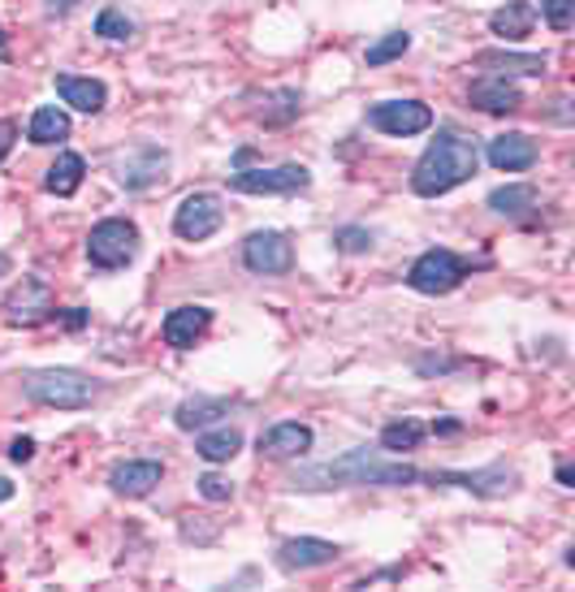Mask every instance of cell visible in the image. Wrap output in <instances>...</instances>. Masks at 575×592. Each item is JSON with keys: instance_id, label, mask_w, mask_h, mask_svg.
Instances as JSON below:
<instances>
[{"instance_id": "6da1fadb", "label": "cell", "mask_w": 575, "mask_h": 592, "mask_svg": "<svg viewBox=\"0 0 575 592\" xmlns=\"http://www.w3.org/2000/svg\"><path fill=\"white\" fill-rule=\"evenodd\" d=\"M425 471L403 463V458H385L381 449H347L329 463H312V467H298L290 476V489H303V493H325V489H351V485H420Z\"/></svg>"}, {"instance_id": "7a4b0ae2", "label": "cell", "mask_w": 575, "mask_h": 592, "mask_svg": "<svg viewBox=\"0 0 575 592\" xmlns=\"http://www.w3.org/2000/svg\"><path fill=\"white\" fill-rule=\"evenodd\" d=\"M476 169H481V151H476V144H472L467 135H459V130H441L429 148H425V156L416 160L411 191L425 195V200H437V195L463 186Z\"/></svg>"}, {"instance_id": "3957f363", "label": "cell", "mask_w": 575, "mask_h": 592, "mask_svg": "<svg viewBox=\"0 0 575 592\" xmlns=\"http://www.w3.org/2000/svg\"><path fill=\"white\" fill-rule=\"evenodd\" d=\"M22 394L31 402H44V407H57V411H82V407H91L95 385H91V376L74 368H40L22 376Z\"/></svg>"}, {"instance_id": "277c9868", "label": "cell", "mask_w": 575, "mask_h": 592, "mask_svg": "<svg viewBox=\"0 0 575 592\" xmlns=\"http://www.w3.org/2000/svg\"><path fill=\"white\" fill-rule=\"evenodd\" d=\"M135 255H139V229L131 221H122V217H109V221H100L87 234V260L95 269L113 273V269H126Z\"/></svg>"}, {"instance_id": "5b68a950", "label": "cell", "mask_w": 575, "mask_h": 592, "mask_svg": "<svg viewBox=\"0 0 575 592\" xmlns=\"http://www.w3.org/2000/svg\"><path fill=\"white\" fill-rule=\"evenodd\" d=\"M467 273H472V264H467L463 255H454V251H446V247H432V251H425V255L411 264L407 286L420 291V295H450V291L463 286Z\"/></svg>"}, {"instance_id": "8992f818", "label": "cell", "mask_w": 575, "mask_h": 592, "mask_svg": "<svg viewBox=\"0 0 575 592\" xmlns=\"http://www.w3.org/2000/svg\"><path fill=\"white\" fill-rule=\"evenodd\" d=\"M53 316H57V295H53V286L40 282V277H22V282L4 295V320H9V325L35 329V325H44V320H53Z\"/></svg>"}, {"instance_id": "52a82bcc", "label": "cell", "mask_w": 575, "mask_h": 592, "mask_svg": "<svg viewBox=\"0 0 575 592\" xmlns=\"http://www.w3.org/2000/svg\"><path fill=\"white\" fill-rule=\"evenodd\" d=\"M229 186L238 195H294L312 186V173L303 164H278V169H234Z\"/></svg>"}, {"instance_id": "ba28073f", "label": "cell", "mask_w": 575, "mask_h": 592, "mask_svg": "<svg viewBox=\"0 0 575 592\" xmlns=\"http://www.w3.org/2000/svg\"><path fill=\"white\" fill-rule=\"evenodd\" d=\"M243 264L260 277H282L294 269V247L282 229H256L243 242Z\"/></svg>"}, {"instance_id": "9c48e42d", "label": "cell", "mask_w": 575, "mask_h": 592, "mask_svg": "<svg viewBox=\"0 0 575 592\" xmlns=\"http://www.w3.org/2000/svg\"><path fill=\"white\" fill-rule=\"evenodd\" d=\"M368 126H376L381 135H394V139H411L432 126V109L420 100H385V104L368 109Z\"/></svg>"}, {"instance_id": "30bf717a", "label": "cell", "mask_w": 575, "mask_h": 592, "mask_svg": "<svg viewBox=\"0 0 575 592\" xmlns=\"http://www.w3.org/2000/svg\"><path fill=\"white\" fill-rule=\"evenodd\" d=\"M221 221H225L221 200L208 195V191H200V195H187V200L178 204V213H173V234L187 238V242H204V238H213L216 229H221Z\"/></svg>"}, {"instance_id": "8fae6325", "label": "cell", "mask_w": 575, "mask_h": 592, "mask_svg": "<svg viewBox=\"0 0 575 592\" xmlns=\"http://www.w3.org/2000/svg\"><path fill=\"white\" fill-rule=\"evenodd\" d=\"M113 173H117V182H122L126 191H144V186L160 182V178L169 173V151L156 148V144H139V148L122 151V156L113 160Z\"/></svg>"}, {"instance_id": "7c38bea8", "label": "cell", "mask_w": 575, "mask_h": 592, "mask_svg": "<svg viewBox=\"0 0 575 592\" xmlns=\"http://www.w3.org/2000/svg\"><path fill=\"white\" fill-rule=\"evenodd\" d=\"M425 480H432V485H459V489H467V493H476V498H506V493H515V471H506V467H485V471H432Z\"/></svg>"}, {"instance_id": "4fadbf2b", "label": "cell", "mask_w": 575, "mask_h": 592, "mask_svg": "<svg viewBox=\"0 0 575 592\" xmlns=\"http://www.w3.org/2000/svg\"><path fill=\"white\" fill-rule=\"evenodd\" d=\"M338 545L334 540H320V536H290L278 549V567L282 571H312V567H329L338 562Z\"/></svg>"}, {"instance_id": "5bb4252c", "label": "cell", "mask_w": 575, "mask_h": 592, "mask_svg": "<svg viewBox=\"0 0 575 592\" xmlns=\"http://www.w3.org/2000/svg\"><path fill=\"white\" fill-rule=\"evenodd\" d=\"M208 329H213V311L195 303V307H173V311L165 316V329H160V333H165V342H169V346L191 351Z\"/></svg>"}, {"instance_id": "9a60e30c", "label": "cell", "mask_w": 575, "mask_h": 592, "mask_svg": "<svg viewBox=\"0 0 575 592\" xmlns=\"http://www.w3.org/2000/svg\"><path fill=\"white\" fill-rule=\"evenodd\" d=\"M160 476H165V467H160L156 458H126V463L113 467L109 485H113V493H122V498H147V493L160 485Z\"/></svg>"}, {"instance_id": "2e32d148", "label": "cell", "mask_w": 575, "mask_h": 592, "mask_svg": "<svg viewBox=\"0 0 575 592\" xmlns=\"http://www.w3.org/2000/svg\"><path fill=\"white\" fill-rule=\"evenodd\" d=\"M467 100H472V109H481V113H515V109L523 104V91H519L510 78L485 75L472 82Z\"/></svg>"}, {"instance_id": "e0dca14e", "label": "cell", "mask_w": 575, "mask_h": 592, "mask_svg": "<svg viewBox=\"0 0 575 592\" xmlns=\"http://www.w3.org/2000/svg\"><path fill=\"white\" fill-rule=\"evenodd\" d=\"M537 139H528V135H519V130H510V135H498L494 144H489V164L498 169V173H523V169H532L537 164Z\"/></svg>"}, {"instance_id": "ac0fdd59", "label": "cell", "mask_w": 575, "mask_h": 592, "mask_svg": "<svg viewBox=\"0 0 575 592\" xmlns=\"http://www.w3.org/2000/svg\"><path fill=\"white\" fill-rule=\"evenodd\" d=\"M57 95H61L70 109L87 113V117H95V113L109 104V91H104V82H100V78L57 75Z\"/></svg>"}, {"instance_id": "d6986e66", "label": "cell", "mask_w": 575, "mask_h": 592, "mask_svg": "<svg viewBox=\"0 0 575 592\" xmlns=\"http://www.w3.org/2000/svg\"><path fill=\"white\" fill-rule=\"evenodd\" d=\"M312 449V429L307 424H273L260 433V454L269 458H303Z\"/></svg>"}, {"instance_id": "ffe728a7", "label": "cell", "mask_w": 575, "mask_h": 592, "mask_svg": "<svg viewBox=\"0 0 575 592\" xmlns=\"http://www.w3.org/2000/svg\"><path fill=\"white\" fill-rule=\"evenodd\" d=\"M532 26H537L532 0H506L503 9L489 13V31L503 39H523V35H532Z\"/></svg>"}, {"instance_id": "44dd1931", "label": "cell", "mask_w": 575, "mask_h": 592, "mask_svg": "<svg viewBox=\"0 0 575 592\" xmlns=\"http://www.w3.org/2000/svg\"><path fill=\"white\" fill-rule=\"evenodd\" d=\"M476 66L481 70H494V75H532V78H541L545 75V57H537V53H481L476 57Z\"/></svg>"}, {"instance_id": "7402d4cb", "label": "cell", "mask_w": 575, "mask_h": 592, "mask_svg": "<svg viewBox=\"0 0 575 592\" xmlns=\"http://www.w3.org/2000/svg\"><path fill=\"white\" fill-rule=\"evenodd\" d=\"M26 139L40 144V148L61 144V139H70V117H66L61 109L44 104V109H35V117H31V126H26Z\"/></svg>"}, {"instance_id": "603a6c76", "label": "cell", "mask_w": 575, "mask_h": 592, "mask_svg": "<svg viewBox=\"0 0 575 592\" xmlns=\"http://www.w3.org/2000/svg\"><path fill=\"white\" fill-rule=\"evenodd\" d=\"M225 411H229V407H225L221 398H187V402L173 411V424H178L182 433H195V429H208V424H216Z\"/></svg>"}, {"instance_id": "cb8c5ba5", "label": "cell", "mask_w": 575, "mask_h": 592, "mask_svg": "<svg viewBox=\"0 0 575 592\" xmlns=\"http://www.w3.org/2000/svg\"><path fill=\"white\" fill-rule=\"evenodd\" d=\"M82 173H87V160L78 151H61L57 164L48 169V178H44V191H53V195L66 200V195H74L82 186Z\"/></svg>"}, {"instance_id": "d4e9b609", "label": "cell", "mask_w": 575, "mask_h": 592, "mask_svg": "<svg viewBox=\"0 0 575 592\" xmlns=\"http://www.w3.org/2000/svg\"><path fill=\"white\" fill-rule=\"evenodd\" d=\"M537 204H541V200H537V186H528V182L489 191V208H494L498 217H528Z\"/></svg>"}, {"instance_id": "484cf974", "label": "cell", "mask_w": 575, "mask_h": 592, "mask_svg": "<svg viewBox=\"0 0 575 592\" xmlns=\"http://www.w3.org/2000/svg\"><path fill=\"white\" fill-rule=\"evenodd\" d=\"M243 449V433L238 429H213V433H200V442H195V454L200 458H208V463H229L234 454Z\"/></svg>"}, {"instance_id": "4316f807", "label": "cell", "mask_w": 575, "mask_h": 592, "mask_svg": "<svg viewBox=\"0 0 575 592\" xmlns=\"http://www.w3.org/2000/svg\"><path fill=\"white\" fill-rule=\"evenodd\" d=\"M425 442V424L420 420H398V424H385L381 429V449L385 454H407Z\"/></svg>"}, {"instance_id": "83f0119b", "label": "cell", "mask_w": 575, "mask_h": 592, "mask_svg": "<svg viewBox=\"0 0 575 592\" xmlns=\"http://www.w3.org/2000/svg\"><path fill=\"white\" fill-rule=\"evenodd\" d=\"M407 48H411V35H407V31H390L385 39H376V44L363 53V61H368V66H390V61H398Z\"/></svg>"}, {"instance_id": "f1b7e54d", "label": "cell", "mask_w": 575, "mask_h": 592, "mask_svg": "<svg viewBox=\"0 0 575 592\" xmlns=\"http://www.w3.org/2000/svg\"><path fill=\"white\" fill-rule=\"evenodd\" d=\"M95 35L100 39H131L135 35V22L126 18V9H117V4H109V9H100V18H95Z\"/></svg>"}, {"instance_id": "f546056e", "label": "cell", "mask_w": 575, "mask_h": 592, "mask_svg": "<svg viewBox=\"0 0 575 592\" xmlns=\"http://www.w3.org/2000/svg\"><path fill=\"white\" fill-rule=\"evenodd\" d=\"M334 242H338V251L360 255V251H372V229H363V225H342V229L334 234Z\"/></svg>"}, {"instance_id": "4dcf8cb0", "label": "cell", "mask_w": 575, "mask_h": 592, "mask_svg": "<svg viewBox=\"0 0 575 592\" xmlns=\"http://www.w3.org/2000/svg\"><path fill=\"white\" fill-rule=\"evenodd\" d=\"M195 485H200V498H204V502H229V498H234V480H229V476H221V471L200 476Z\"/></svg>"}, {"instance_id": "1f68e13d", "label": "cell", "mask_w": 575, "mask_h": 592, "mask_svg": "<svg viewBox=\"0 0 575 592\" xmlns=\"http://www.w3.org/2000/svg\"><path fill=\"white\" fill-rule=\"evenodd\" d=\"M541 13L554 31H572L575 22V0H541Z\"/></svg>"}, {"instance_id": "d6a6232c", "label": "cell", "mask_w": 575, "mask_h": 592, "mask_svg": "<svg viewBox=\"0 0 575 592\" xmlns=\"http://www.w3.org/2000/svg\"><path fill=\"white\" fill-rule=\"evenodd\" d=\"M13 144H18V126L0 117V164H4V156L13 151Z\"/></svg>"}, {"instance_id": "836d02e7", "label": "cell", "mask_w": 575, "mask_h": 592, "mask_svg": "<svg viewBox=\"0 0 575 592\" xmlns=\"http://www.w3.org/2000/svg\"><path fill=\"white\" fill-rule=\"evenodd\" d=\"M9 458H13V463H31V458H35V442H31V437H18V442L9 445Z\"/></svg>"}, {"instance_id": "e575fe53", "label": "cell", "mask_w": 575, "mask_h": 592, "mask_svg": "<svg viewBox=\"0 0 575 592\" xmlns=\"http://www.w3.org/2000/svg\"><path fill=\"white\" fill-rule=\"evenodd\" d=\"M78 4H82V0H48V4H44V9H48V13H53V18H66V13H74V9H78Z\"/></svg>"}, {"instance_id": "d590c367", "label": "cell", "mask_w": 575, "mask_h": 592, "mask_svg": "<svg viewBox=\"0 0 575 592\" xmlns=\"http://www.w3.org/2000/svg\"><path fill=\"white\" fill-rule=\"evenodd\" d=\"M66 325H70V329H82V325H87V311H82V307H70V316H66Z\"/></svg>"}, {"instance_id": "8d00e7d4", "label": "cell", "mask_w": 575, "mask_h": 592, "mask_svg": "<svg viewBox=\"0 0 575 592\" xmlns=\"http://www.w3.org/2000/svg\"><path fill=\"white\" fill-rule=\"evenodd\" d=\"M572 467H567V463H559V485H567V489H572Z\"/></svg>"}, {"instance_id": "74e56055", "label": "cell", "mask_w": 575, "mask_h": 592, "mask_svg": "<svg viewBox=\"0 0 575 592\" xmlns=\"http://www.w3.org/2000/svg\"><path fill=\"white\" fill-rule=\"evenodd\" d=\"M9 498H13V485H9V480H0V502H9Z\"/></svg>"}, {"instance_id": "f35d334b", "label": "cell", "mask_w": 575, "mask_h": 592, "mask_svg": "<svg viewBox=\"0 0 575 592\" xmlns=\"http://www.w3.org/2000/svg\"><path fill=\"white\" fill-rule=\"evenodd\" d=\"M0 61H9V39H4V26H0Z\"/></svg>"}]
</instances>
